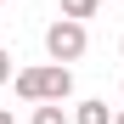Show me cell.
Instances as JSON below:
<instances>
[{"label":"cell","instance_id":"6da1fadb","mask_svg":"<svg viewBox=\"0 0 124 124\" xmlns=\"http://www.w3.org/2000/svg\"><path fill=\"white\" fill-rule=\"evenodd\" d=\"M17 96H23V101H68L73 96V68H68V62L23 68V73H17Z\"/></svg>","mask_w":124,"mask_h":124},{"label":"cell","instance_id":"7a4b0ae2","mask_svg":"<svg viewBox=\"0 0 124 124\" xmlns=\"http://www.w3.org/2000/svg\"><path fill=\"white\" fill-rule=\"evenodd\" d=\"M85 45H90V34H85V23H73V17H56L45 28V56L51 62H79Z\"/></svg>","mask_w":124,"mask_h":124},{"label":"cell","instance_id":"3957f363","mask_svg":"<svg viewBox=\"0 0 124 124\" xmlns=\"http://www.w3.org/2000/svg\"><path fill=\"white\" fill-rule=\"evenodd\" d=\"M73 124H113V113H107V101H101V96H90V101H79V107H73Z\"/></svg>","mask_w":124,"mask_h":124},{"label":"cell","instance_id":"277c9868","mask_svg":"<svg viewBox=\"0 0 124 124\" xmlns=\"http://www.w3.org/2000/svg\"><path fill=\"white\" fill-rule=\"evenodd\" d=\"M28 124H73V118L62 113V101H34V118Z\"/></svg>","mask_w":124,"mask_h":124},{"label":"cell","instance_id":"5b68a950","mask_svg":"<svg viewBox=\"0 0 124 124\" xmlns=\"http://www.w3.org/2000/svg\"><path fill=\"white\" fill-rule=\"evenodd\" d=\"M96 11H101V0H62V17H73V23H85Z\"/></svg>","mask_w":124,"mask_h":124},{"label":"cell","instance_id":"8992f818","mask_svg":"<svg viewBox=\"0 0 124 124\" xmlns=\"http://www.w3.org/2000/svg\"><path fill=\"white\" fill-rule=\"evenodd\" d=\"M0 85H11V56H6V45H0Z\"/></svg>","mask_w":124,"mask_h":124},{"label":"cell","instance_id":"52a82bcc","mask_svg":"<svg viewBox=\"0 0 124 124\" xmlns=\"http://www.w3.org/2000/svg\"><path fill=\"white\" fill-rule=\"evenodd\" d=\"M0 124H17V118H11V113H6V107H0Z\"/></svg>","mask_w":124,"mask_h":124},{"label":"cell","instance_id":"ba28073f","mask_svg":"<svg viewBox=\"0 0 124 124\" xmlns=\"http://www.w3.org/2000/svg\"><path fill=\"white\" fill-rule=\"evenodd\" d=\"M113 124H124V113H113Z\"/></svg>","mask_w":124,"mask_h":124},{"label":"cell","instance_id":"9c48e42d","mask_svg":"<svg viewBox=\"0 0 124 124\" xmlns=\"http://www.w3.org/2000/svg\"><path fill=\"white\" fill-rule=\"evenodd\" d=\"M0 6H11V0H0Z\"/></svg>","mask_w":124,"mask_h":124},{"label":"cell","instance_id":"30bf717a","mask_svg":"<svg viewBox=\"0 0 124 124\" xmlns=\"http://www.w3.org/2000/svg\"><path fill=\"white\" fill-rule=\"evenodd\" d=\"M118 51H124V39H118Z\"/></svg>","mask_w":124,"mask_h":124}]
</instances>
